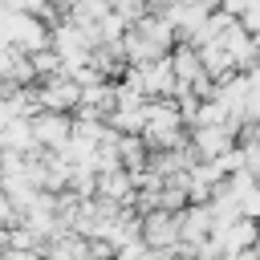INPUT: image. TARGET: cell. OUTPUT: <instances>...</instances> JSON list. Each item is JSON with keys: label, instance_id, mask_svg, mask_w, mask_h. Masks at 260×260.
Listing matches in <instances>:
<instances>
[{"label": "cell", "instance_id": "cell-2", "mask_svg": "<svg viewBox=\"0 0 260 260\" xmlns=\"http://www.w3.org/2000/svg\"><path fill=\"white\" fill-rule=\"evenodd\" d=\"M37 89H41V106H45V110H53V114H69V110H77V106H81V85H77L69 73L49 77V81H41Z\"/></svg>", "mask_w": 260, "mask_h": 260}, {"label": "cell", "instance_id": "cell-3", "mask_svg": "<svg viewBox=\"0 0 260 260\" xmlns=\"http://www.w3.org/2000/svg\"><path fill=\"white\" fill-rule=\"evenodd\" d=\"M73 118L69 114H53V110H41L37 118H32V130H37V142L45 146V150H65L69 146V138H73Z\"/></svg>", "mask_w": 260, "mask_h": 260}, {"label": "cell", "instance_id": "cell-6", "mask_svg": "<svg viewBox=\"0 0 260 260\" xmlns=\"http://www.w3.org/2000/svg\"><path fill=\"white\" fill-rule=\"evenodd\" d=\"M146 236H150V244H171V240H175L171 215H150V219H146Z\"/></svg>", "mask_w": 260, "mask_h": 260}, {"label": "cell", "instance_id": "cell-1", "mask_svg": "<svg viewBox=\"0 0 260 260\" xmlns=\"http://www.w3.org/2000/svg\"><path fill=\"white\" fill-rule=\"evenodd\" d=\"M4 41L32 57L41 49H53V28H49V20H41L32 12H4Z\"/></svg>", "mask_w": 260, "mask_h": 260}, {"label": "cell", "instance_id": "cell-5", "mask_svg": "<svg viewBox=\"0 0 260 260\" xmlns=\"http://www.w3.org/2000/svg\"><path fill=\"white\" fill-rule=\"evenodd\" d=\"M191 146H195V154H203L207 162H215V158L232 154V126H199L191 134Z\"/></svg>", "mask_w": 260, "mask_h": 260}, {"label": "cell", "instance_id": "cell-4", "mask_svg": "<svg viewBox=\"0 0 260 260\" xmlns=\"http://www.w3.org/2000/svg\"><path fill=\"white\" fill-rule=\"evenodd\" d=\"M175 89H179V73H175V65H171V57L142 65V93H146V98H171Z\"/></svg>", "mask_w": 260, "mask_h": 260}]
</instances>
